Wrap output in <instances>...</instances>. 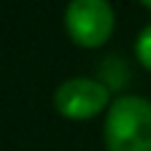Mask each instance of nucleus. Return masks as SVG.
<instances>
[{"label": "nucleus", "instance_id": "1", "mask_svg": "<svg viewBox=\"0 0 151 151\" xmlns=\"http://www.w3.org/2000/svg\"><path fill=\"white\" fill-rule=\"evenodd\" d=\"M106 151H151V101L121 96L108 106L103 124Z\"/></svg>", "mask_w": 151, "mask_h": 151}, {"label": "nucleus", "instance_id": "2", "mask_svg": "<svg viewBox=\"0 0 151 151\" xmlns=\"http://www.w3.org/2000/svg\"><path fill=\"white\" fill-rule=\"evenodd\" d=\"M65 30L81 48H98L113 33V8L106 0H73L65 8Z\"/></svg>", "mask_w": 151, "mask_h": 151}, {"label": "nucleus", "instance_id": "3", "mask_svg": "<svg viewBox=\"0 0 151 151\" xmlns=\"http://www.w3.org/2000/svg\"><path fill=\"white\" fill-rule=\"evenodd\" d=\"M53 103L60 116L73 121L93 119L108 106V88L91 78H70L58 86Z\"/></svg>", "mask_w": 151, "mask_h": 151}, {"label": "nucleus", "instance_id": "4", "mask_svg": "<svg viewBox=\"0 0 151 151\" xmlns=\"http://www.w3.org/2000/svg\"><path fill=\"white\" fill-rule=\"evenodd\" d=\"M136 58L141 60L144 68L151 70V25H146L136 38Z\"/></svg>", "mask_w": 151, "mask_h": 151}, {"label": "nucleus", "instance_id": "5", "mask_svg": "<svg viewBox=\"0 0 151 151\" xmlns=\"http://www.w3.org/2000/svg\"><path fill=\"white\" fill-rule=\"evenodd\" d=\"M144 8H146V10H151V0H144Z\"/></svg>", "mask_w": 151, "mask_h": 151}]
</instances>
